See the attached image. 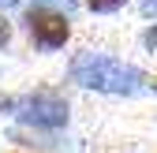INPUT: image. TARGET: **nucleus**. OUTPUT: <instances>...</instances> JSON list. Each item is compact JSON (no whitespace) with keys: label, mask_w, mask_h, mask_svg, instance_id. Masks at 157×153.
<instances>
[{"label":"nucleus","mask_w":157,"mask_h":153,"mask_svg":"<svg viewBox=\"0 0 157 153\" xmlns=\"http://www.w3.org/2000/svg\"><path fill=\"white\" fill-rule=\"evenodd\" d=\"M15 116L30 123V127H45V131H56L67 123V101L60 97L56 90H34L26 97H15Z\"/></svg>","instance_id":"obj_2"},{"label":"nucleus","mask_w":157,"mask_h":153,"mask_svg":"<svg viewBox=\"0 0 157 153\" xmlns=\"http://www.w3.org/2000/svg\"><path fill=\"white\" fill-rule=\"evenodd\" d=\"M67 79L78 82L82 90H97V93H112V97H135L142 86H146V75L127 64V60H116L109 52H78L71 67H67Z\"/></svg>","instance_id":"obj_1"},{"label":"nucleus","mask_w":157,"mask_h":153,"mask_svg":"<svg viewBox=\"0 0 157 153\" xmlns=\"http://www.w3.org/2000/svg\"><path fill=\"white\" fill-rule=\"evenodd\" d=\"M15 108V97H0V112H11Z\"/></svg>","instance_id":"obj_8"},{"label":"nucleus","mask_w":157,"mask_h":153,"mask_svg":"<svg viewBox=\"0 0 157 153\" xmlns=\"http://www.w3.org/2000/svg\"><path fill=\"white\" fill-rule=\"evenodd\" d=\"M34 4H49V0H34Z\"/></svg>","instance_id":"obj_10"},{"label":"nucleus","mask_w":157,"mask_h":153,"mask_svg":"<svg viewBox=\"0 0 157 153\" xmlns=\"http://www.w3.org/2000/svg\"><path fill=\"white\" fill-rule=\"evenodd\" d=\"M142 41H146V49H150V52H157V26H150V30L142 34Z\"/></svg>","instance_id":"obj_5"},{"label":"nucleus","mask_w":157,"mask_h":153,"mask_svg":"<svg viewBox=\"0 0 157 153\" xmlns=\"http://www.w3.org/2000/svg\"><path fill=\"white\" fill-rule=\"evenodd\" d=\"M26 34L34 37V45H41V49H64L67 37H71V23H67V15L37 4V8L26 11Z\"/></svg>","instance_id":"obj_3"},{"label":"nucleus","mask_w":157,"mask_h":153,"mask_svg":"<svg viewBox=\"0 0 157 153\" xmlns=\"http://www.w3.org/2000/svg\"><path fill=\"white\" fill-rule=\"evenodd\" d=\"M11 41V26H8V19H0V49H4Z\"/></svg>","instance_id":"obj_6"},{"label":"nucleus","mask_w":157,"mask_h":153,"mask_svg":"<svg viewBox=\"0 0 157 153\" xmlns=\"http://www.w3.org/2000/svg\"><path fill=\"white\" fill-rule=\"evenodd\" d=\"M142 15H150V19H157V0H142Z\"/></svg>","instance_id":"obj_7"},{"label":"nucleus","mask_w":157,"mask_h":153,"mask_svg":"<svg viewBox=\"0 0 157 153\" xmlns=\"http://www.w3.org/2000/svg\"><path fill=\"white\" fill-rule=\"evenodd\" d=\"M153 90H157V79H153Z\"/></svg>","instance_id":"obj_11"},{"label":"nucleus","mask_w":157,"mask_h":153,"mask_svg":"<svg viewBox=\"0 0 157 153\" xmlns=\"http://www.w3.org/2000/svg\"><path fill=\"white\" fill-rule=\"evenodd\" d=\"M127 4V0H86V8L97 11V15H112V11H120Z\"/></svg>","instance_id":"obj_4"},{"label":"nucleus","mask_w":157,"mask_h":153,"mask_svg":"<svg viewBox=\"0 0 157 153\" xmlns=\"http://www.w3.org/2000/svg\"><path fill=\"white\" fill-rule=\"evenodd\" d=\"M11 4H15V0H0V8H11Z\"/></svg>","instance_id":"obj_9"}]
</instances>
